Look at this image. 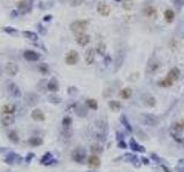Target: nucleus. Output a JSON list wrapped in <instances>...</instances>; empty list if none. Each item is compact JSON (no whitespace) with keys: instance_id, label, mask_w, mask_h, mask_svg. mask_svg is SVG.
Segmentation results:
<instances>
[{"instance_id":"1","label":"nucleus","mask_w":184,"mask_h":172,"mask_svg":"<svg viewBox=\"0 0 184 172\" xmlns=\"http://www.w3.org/2000/svg\"><path fill=\"white\" fill-rule=\"evenodd\" d=\"M87 25H89V21L86 20H78V21H75L70 24V30L73 32H75L76 35L77 33H84V31L87 29Z\"/></svg>"},{"instance_id":"2","label":"nucleus","mask_w":184,"mask_h":172,"mask_svg":"<svg viewBox=\"0 0 184 172\" xmlns=\"http://www.w3.org/2000/svg\"><path fill=\"white\" fill-rule=\"evenodd\" d=\"M4 162L8 165H17V164H21L23 162V157L20 155V154H16L14 151H11L8 153L5 158H4Z\"/></svg>"},{"instance_id":"3","label":"nucleus","mask_w":184,"mask_h":172,"mask_svg":"<svg viewBox=\"0 0 184 172\" xmlns=\"http://www.w3.org/2000/svg\"><path fill=\"white\" fill-rule=\"evenodd\" d=\"M160 65H161L160 61H159L156 57L152 56V57L148 60V62H147V68H146V71H147L148 73H155V72H156V71L160 69Z\"/></svg>"},{"instance_id":"4","label":"nucleus","mask_w":184,"mask_h":172,"mask_svg":"<svg viewBox=\"0 0 184 172\" xmlns=\"http://www.w3.org/2000/svg\"><path fill=\"white\" fill-rule=\"evenodd\" d=\"M24 101H26L27 106H29V107H35V106L39 102V97H38L37 94L30 92V93H27V94L24 95Z\"/></svg>"},{"instance_id":"5","label":"nucleus","mask_w":184,"mask_h":172,"mask_svg":"<svg viewBox=\"0 0 184 172\" xmlns=\"http://www.w3.org/2000/svg\"><path fill=\"white\" fill-rule=\"evenodd\" d=\"M78 60H79V55H78V53L76 52V51H69L68 52V54L66 55V63L68 64V65H74V64H76L77 62H78Z\"/></svg>"},{"instance_id":"6","label":"nucleus","mask_w":184,"mask_h":172,"mask_svg":"<svg viewBox=\"0 0 184 172\" xmlns=\"http://www.w3.org/2000/svg\"><path fill=\"white\" fill-rule=\"evenodd\" d=\"M97 12H98L99 15L106 17V16H108V15L111 14V7H109V5H107L106 3L100 1V3L97 5Z\"/></svg>"},{"instance_id":"7","label":"nucleus","mask_w":184,"mask_h":172,"mask_svg":"<svg viewBox=\"0 0 184 172\" xmlns=\"http://www.w3.org/2000/svg\"><path fill=\"white\" fill-rule=\"evenodd\" d=\"M23 57H24L27 61H29V62H37V61L40 59V55H39L37 52H35V51L27 49V51H24V53H23Z\"/></svg>"},{"instance_id":"8","label":"nucleus","mask_w":184,"mask_h":172,"mask_svg":"<svg viewBox=\"0 0 184 172\" xmlns=\"http://www.w3.org/2000/svg\"><path fill=\"white\" fill-rule=\"evenodd\" d=\"M100 158L98 155L93 154V155H91L89 158H87V165L90 169H98L100 166Z\"/></svg>"},{"instance_id":"9","label":"nucleus","mask_w":184,"mask_h":172,"mask_svg":"<svg viewBox=\"0 0 184 172\" xmlns=\"http://www.w3.org/2000/svg\"><path fill=\"white\" fill-rule=\"evenodd\" d=\"M5 70H6V73H7L8 76L14 77V76H16V73L19 72V67H17V64L14 63V62H7V63H6V67H5Z\"/></svg>"},{"instance_id":"10","label":"nucleus","mask_w":184,"mask_h":172,"mask_svg":"<svg viewBox=\"0 0 184 172\" xmlns=\"http://www.w3.org/2000/svg\"><path fill=\"white\" fill-rule=\"evenodd\" d=\"M90 36L89 35H86V33H77L76 35V43L79 45V46H86V45H89V43H90Z\"/></svg>"},{"instance_id":"11","label":"nucleus","mask_w":184,"mask_h":172,"mask_svg":"<svg viewBox=\"0 0 184 172\" xmlns=\"http://www.w3.org/2000/svg\"><path fill=\"white\" fill-rule=\"evenodd\" d=\"M15 122V116L13 114H4L1 116V124L6 127H9Z\"/></svg>"},{"instance_id":"12","label":"nucleus","mask_w":184,"mask_h":172,"mask_svg":"<svg viewBox=\"0 0 184 172\" xmlns=\"http://www.w3.org/2000/svg\"><path fill=\"white\" fill-rule=\"evenodd\" d=\"M143 13H144V15L146 16V17H148V19H153V17H156V8L154 7V6H152V5H147V6H145L144 8H143Z\"/></svg>"},{"instance_id":"13","label":"nucleus","mask_w":184,"mask_h":172,"mask_svg":"<svg viewBox=\"0 0 184 172\" xmlns=\"http://www.w3.org/2000/svg\"><path fill=\"white\" fill-rule=\"evenodd\" d=\"M71 156H73V159H74L75 162L82 163V162L84 161V158H85V153H84V150H82L81 148H77V149H75V150L73 151Z\"/></svg>"},{"instance_id":"14","label":"nucleus","mask_w":184,"mask_h":172,"mask_svg":"<svg viewBox=\"0 0 184 172\" xmlns=\"http://www.w3.org/2000/svg\"><path fill=\"white\" fill-rule=\"evenodd\" d=\"M95 59H96V51L93 48H89L85 52V62H86V64L91 65L92 63L95 62Z\"/></svg>"},{"instance_id":"15","label":"nucleus","mask_w":184,"mask_h":172,"mask_svg":"<svg viewBox=\"0 0 184 172\" xmlns=\"http://www.w3.org/2000/svg\"><path fill=\"white\" fill-rule=\"evenodd\" d=\"M31 118L36 122H44L45 121V115L40 109H34L31 111Z\"/></svg>"},{"instance_id":"16","label":"nucleus","mask_w":184,"mask_h":172,"mask_svg":"<svg viewBox=\"0 0 184 172\" xmlns=\"http://www.w3.org/2000/svg\"><path fill=\"white\" fill-rule=\"evenodd\" d=\"M8 91H9V93H11L14 98H20V97H21V91H20V89L17 87V86H16L14 83H12V81H9V84H8Z\"/></svg>"},{"instance_id":"17","label":"nucleus","mask_w":184,"mask_h":172,"mask_svg":"<svg viewBox=\"0 0 184 172\" xmlns=\"http://www.w3.org/2000/svg\"><path fill=\"white\" fill-rule=\"evenodd\" d=\"M16 111V107L14 103H6L1 107V114H13Z\"/></svg>"},{"instance_id":"18","label":"nucleus","mask_w":184,"mask_h":172,"mask_svg":"<svg viewBox=\"0 0 184 172\" xmlns=\"http://www.w3.org/2000/svg\"><path fill=\"white\" fill-rule=\"evenodd\" d=\"M171 80H177L178 78H179V76H181V70L177 68V67H174V68H171L169 71H168V75H167Z\"/></svg>"},{"instance_id":"19","label":"nucleus","mask_w":184,"mask_h":172,"mask_svg":"<svg viewBox=\"0 0 184 172\" xmlns=\"http://www.w3.org/2000/svg\"><path fill=\"white\" fill-rule=\"evenodd\" d=\"M27 142H28L31 147H39V146L43 145L44 141H43V139L39 138V137H30Z\"/></svg>"},{"instance_id":"20","label":"nucleus","mask_w":184,"mask_h":172,"mask_svg":"<svg viewBox=\"0 0 184 172\" xmlns=\"http://www.w3.org/2000/svg\"><path fill=\"white\" fill-rule=\"evenodd\" d=\"M46 87H47V90L51 91V92H58V91H59V84H58V80H56L55 78H52V79L47 83Z\"/></svg>"},{"instance_id":"21","label":"nucleus","mask_w":184,"mask_h":172,"mask_svg":"<svg viewBox=\"0 0 184 172\" xmlns=\"http://www.w3.org/2000/svg\"><path fill=\"white\" fill-rule=\"evenodd\" d=\"M7 137H8L9 141H12V142H13V143H15V145L20 142V135H19V133H17L15 130L9 131V132L7 133Z\"/></svg>"},{"instance_id":"22","label":"nucleus","mask_w":184,"mask_h":172,"mask_svg":"<svg viewBox=\"0 0 184 172\" xmlns=\"http://www.w3.org/2000/svg\"><path fill=\"white\" fill-rule=\"evenodd\" d=\"M165 20H166L167 23H173V22H174V20H175V13H174L173 9L168 8V9L165 11Z\"/></svg>"},{"instance_id":"23","label":"nucleus","mask_w":184,"mask_h":172,"mask_svg":"<svg viewBox=\"0 0 184 172\" xmlns=\"http://www.w3.org/2000/svg\"><path fill=\"white\" fill-rule=\"evenodd\" d=\"M123 60H124V52H122V51H119L118 53H116V56H115V64H116V70L121 67V64L123 63Z\"/></svg>"},{"instance_id":"24","label":"nucleus","mask_w":184,"mask_h":172,"mask_svg":"<svg viewBox=\"0 0 184 172\" xmlns=\"http://www.w3.org/2000/svg\"><path fill=\"white\" fill-rule=\"evenodd\" d=\"M52 163H54V161L52 159V154L51 153H46L40 159V164H44V165H51Z\"/></svg>"},{"instance_id":"25","label":"nucleus","mask_w":184,"mask_h":172,"mask_svg":"<svg viewBox=\"0 0 184 172\" xmlns=\"http://www.w3.org/2000/svg\"><path fill=\"white\" fill-rule=\"evenodd\" d=\"M174 84V80H171L168 76H166L163 79H161L159 81V85L161 86V87H170V86Z\"/></svg>"},{"instance_id":"26","label":"nucleus","mask_w":184,"mask_h":172,"mask_svg":"<svg viewBox=\"0 0 184 172\" xmlns=\"http://www.w3.org/2000/svg\"><path fill=\"white\" fill-rule=\"evenodd\" d=\"M131 95H132V90L129 89V87H126V89L121 90V92H120V97H121L122 99H126V100L129 99Z\"/></svg>"},{"instance_id":"27","label":"nucleus","mask_w":184,"mask_h":172,"mask_svg":"<svg viewBox=\"0 0 184 172\" xmlns=\"http://www.w3.org/2000/svg\"><path fill=\"white\" fill-rule=\"evenodd\" d=\"M37 70L42 73V75H47L50 72V68L46 63H39L38 67H37Z\"/></svg>"},{"instance_id":"28","label":"nucleus","mask_w":184,"mask_h":172,"mask_svg":"<svg viewBox=\"0 0 184 172\" xmlns=\"http://www.w3.org/2000/svg\"><path fill=\"white\" fill-rule=\"evenodd\" d=\"M122 7L126 11H131L134 7V1L132 0H123L122 1Z\"/></svg>"},{"instance_id":"29","label":"nucleus","mask_w":184,"mask_h":172,"mask_svg":"<svg viewBox=\"0 0 184 172\" xmlns=\"http://www.w3.org/2000/svg\"><path fill=\"white\" fill-rule=\"evenodd\" d=\"M86 105H87V107H89L90 109H92V110H97V109H98V103H97V101L93 100V99H87V100H86Z\"/></svg>"},{"instance_id":"30","label":"nucleus","mask_w":184,"mask_h":172,"mask_svg":"<svg viewBox=\"0 0 184 172\" xmlns=\"http://www.w3.org/2000/svg\"><path fill=\"white\" fill-rule=\"evenodd\" d=\"M144 101H145L146 106H148V107H154L155 106V99L153 97H151V95H146Z\"/></svg>"},{"instance_id":"31","label":"nucleus","mask_w":184,"mask_h":172,"mask_svg":"<svg viewBox=\"0 0 184 172\" xmlns=\"http://www.w3.org/2000/svg\"><path fill=\"white\" fill-rule=\"evenodd\" d=\"M109 107H111V109L112 110H114V111H118V110H120V108H121V103L119 102V101H111L109 102Z\"/></svg>"},{"instance_id":"32","label":"nucleus","mask_w":184,"mask_h":172,"mask_svg":"<svg viewBox=\"0 0 184 172\" xmlns=\"http://www.w3.org/2000/svg\"><path fill=\"white\" fill-rule=\"evenodd\" d=\"M97 52L100 54V55H104L106 53V45L104 43H99L98 46H97Z\"/></svg>"},{"instance_id":"33","label":"nucleus","mask_w":184,"mask_h":172,"mask_svg":"<svg viewBox=\"0 0 184 172\" xmlns=\"http://www.w3.org/2000/svg\"><path fill=\"white\" fill-rule=\"evenodd\" d=\"M173 127L176 130V131H183L184 130V121H179V122H176L174 125H173Z\"/></svg>"},{"instance_id":"34","label":"nucleus","mask_w":184,"mask_h":172,"mask_svg":"<svg viewBox=\"0 0 184 172\" xmlns=\"http://www.w3.org/2000/svg\"><path fill=\"white\" fill-rule=\"evenodd\" d=\"M23 35L27 37V38H29V39H31V40H37V35L35 33V32H31V31H24L23 32Z\"/></svg>"},{"instance_id":"35","label":"nucleus","mask_w":184,"mask_h":172,"mask_svg":"<svg viewBox=\"0 0 184 172\" xmlns=\"http://www.w3.org/2000/svg\"><path fill=\"white\" fill-rule=\"evenodd\" d=\"M83 4V0H69V5L71 7H77Z\"/></svg>"},{"instance_id":"36","label":"nucleus","mask_w":184,"mask_h":172,"mask_svg":"<svg viewBox=\"0 0 184 172\" xmlns=\"http://www.w3.org/2000/svg\"><path fill=\"white\" fill-rule=\"evenodd\" d=\"M71 118L70 117H64L63 118V121H62V124H63V126L64 127H69L70 125H71Z\"/></svg>"},{"instance_id":"37","label":"nucleus","mask_w":184,"mask_h":172,"mask_svg":"<svg viewBox=\"0 0 184 172\" xmlns=\"http://www.w3.org/2000/svg\"><path fill=\"white\" fill-rule=\"evenodd\" d=\"M34 157H35V154H34V153H28L27 156H26V158H24V161H26L27 163H30Z\"/></svg>"},{"instance_id":"38","label":"nucleus","mask_w":184,"mask_h":172,"mask_svg":"<svg viewBox=\"0 0 184 172\" xmlns=\"http://www.w3.org/2000/svg\"><path fill=\"white\" fill-rule=\"evenodd\" d=\"M50 100H53L52 102H54V103H59L60 102V99L59 98H54V97H50Z\"/></svg>"},{"instance_id":"39","label":"nucleus","mask_w":184,"mask_h":172,"mask_svg":"<svg viewBox=\"0 0 184 172\" xmlns=\"http://www.w3.org/2000/svg\"><path fill=\"white\" fill-rule=\"evenodd\" d=\"M109 62H111V57H109L108 55H106V63L109 64Z\"/></svg>"},{"instance_id":"40","label":"nucleus","mask_w":184,"mask_h":172,"mask_svg":"<svg viewBox=\"0 0 184 172\" xmlns=\"http://www.w3.org/2000/svg\"><path fill=\"white\" fill-rule=\"evenodd\" d=\"M4 151H7L6 148H0V153H4Z\"/></svg>"},{"instance_id":"41","label":"nucleus","mask_w":184,"mask_h":172,"mask_svg":"<svg viewBox=\"0 0 184 172\" xmlns=\"http://www.w3.org/2000/svg\"><path fill=\"white\" fill-rule=\"evenodd\" d=\"M60 1H61V3H64V1H67V0H60Z\"/></svg>"}]
</instances>
